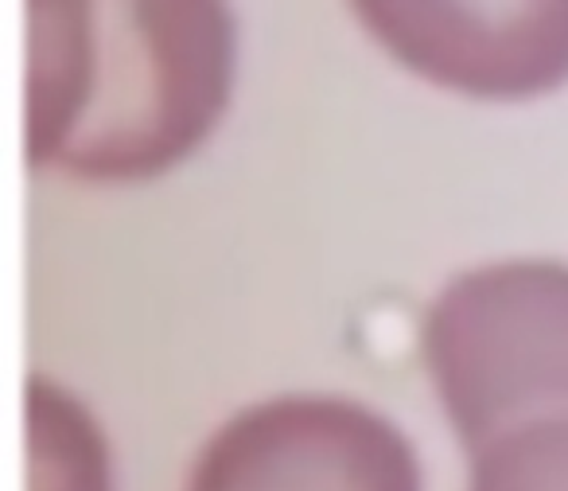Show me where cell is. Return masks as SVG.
I'll return each mask as SVG.
<instances>
[{
  "label": "cell",
  "mask_w": 568,
  "mask_h": 491,
  "mask_svg": "<svg viewBox=\"0 0 568 491\" xmlns=\"http://www.w3.org/2000/svg\"><path fill=\"white\" fill-rule=\"evenodd\" d=\"M234 56L226 0H28V164L156 180L226 113Z\"/></svg>",
  "instance_id": "cell-1"
},
{
  "label": "cell",
  "mask_w": 568,
  "mask_h": 491,
  "mask_svg": "<svg viewBox=\"0 0 568 491\" xmlns=\"http://www.w3.org/2000/svg\"><path fill=\"white\" fill-rule=\"evenodd\" d=\"M420 355L467 452L568 413V265L498 262L452 278L425 312Z\"/></svg>",
  "instance_id": "cell-2"
},
{
  "label": "cell",
  "mask_w": 568,
  "mask_h": 491,
  "mask_svg": "<svg viewBox=\"0 0 568 491\" xmlns=\"http://www.w3.org/2000/svg\"><path fill=\"white\" fill-rule=\"evenodd\" d=\"M187 491H420V464L382 413L284 394L234 413L199 449Z\"/></svg>",
  "instance_id": "cell-3"
},
{
  "label": "cell",
  "mask_w": 568,
  "mask_h": 491,
  "mask_svg": "<svg viewBox=\"0 0 568 491\" xmlns=\"http://www.w3.org/2000/svg\"><path fill=\"white\" fill-rule=\"evenodd\" d=\"M363 28L425 82L521 102L568 82V0H351Z\"/></svg>",
  "instance_id": "cell-4"
},
{
  "label": "cell",
  "mask_w": 568,
  "mask_h": 491,
  "mask_svg": "<svg viewBox=\"0 0 568 491\" xmlns=\"http://www.w3.org/2000/svg\"><path fill=\"white\" fill-rule=\"evenodd\" d=\"M32 491H110V460L90 413L48 379L28 382Z\"/></svg>",
  "instance_id": "cell-5"
},
{
  "label": "cell",
  "mask_w": 568,
  "mask_h": 491,
  "mask_svg": "<svg viewBox=\"0 0 568 491\" xmlns=\"http://www.w3.org/2000/svg\"><path fill=\"white\" fill-rule=\"evenodd\" d=\"M471 460V491H568V413L521 421Z\"/></svg>",
  "instance_id": "cell-6"
}]
</instances>
